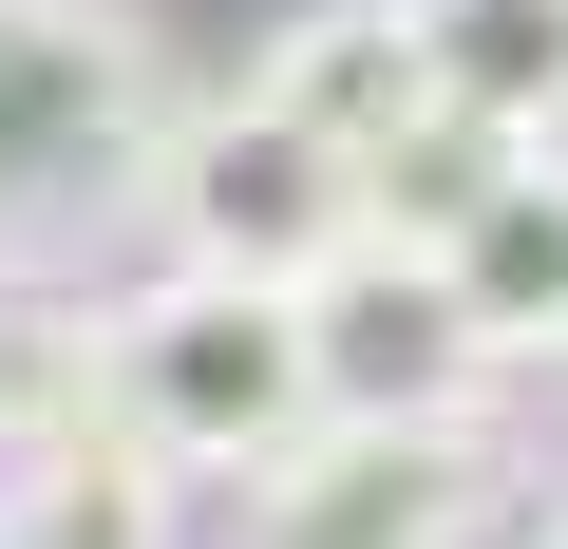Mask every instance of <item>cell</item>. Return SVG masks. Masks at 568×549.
I'll return each mask as SVG.
<instances>
[{
	"label": "cell",
	"instance_id": "4fadbf2b",
	"mask_svg": "<svg viewBox=\"0 0 568 549\" xmlns=\"http://www.w3.org/2000/svg\"><path fill=\"white\" fill-rule=\"evenodd\" d=\"M0 549H20V474H0Z\"/></svg>",
	"mask_w": 568,
	"mask_h": 549
},
{
	"label": "cell",
	"instance_id": "ba28073f",
	"mask_svg": "<svg viewBox=\"0 0 568 549\" xmlns=\"http://www.w3.org/2000/svg\"><path fill=\"white\" fill-rule=\"evenodd\" d=\"M0 474H20V549H171V511H190V474L152 436H114V417L0 455Z\"/></svg>",
	"mask_w": 568,
	"mask_h": 549
},
{
	"label": "cell",
	"instance_id": "3957f363",
	"mask_svg": "<svg viewBox=\"0 0 568 549\" xmlns=\"http://www.w3.org/2000/svg\"><path fill=\"white\" fill-rule=\"evenodd\" d=\"M152 246H171V265H227V285H323L342 246H379V190H361V152H323L304 114L209 95V114L152 152Z\"/></svg>",
	"mask_w": 568,
	"mask_h": 549
},
{
	"label": "cell",
	"instance_id": "30bf717a",
	"mask_svg": "<svg viewBox=\"0 0 568 549\" xmlns=\"http://www.w3.org/2000/svg\"><path fill=\"white\" fill-rule=\"evenodd\" d=\"M77 417H114V304H77V285H0V455H39V436H77Z\"/></svg>",
	"mask_w": 568,
	"mask_h": 549
},
{
	"label": "cell",
	"instance_id": "7a4b0ae2",
	"mask_svg": "<svg viewBox=\"0 0 568 549\" xmlns=\"http://www.w3.org/2000/svg\"><path fill=\"white\" fill-rule=\"evenodd\" d=\"M114 436H152L190 492H246L323 436V342L304 285H227V265H152L114 304Z\"/></svg>",
	"mask_w": 568,
	"mask_h": 549
},
{
	"label": "cell",
	"instance_id": "9c48e42d",
	"mask_svg": "<svg viewBox=\"0 0 568 549\" xmlns=\"http://www.w3.org/2000/svg\"><path fill=\"white\" fill-rule=\"evenodd\" d=\"M417 58H436V114L568 133V0H417Z\"/></svg>",
	"mask_w": 568,
	"mask_h": 549
},
{
	"label": "cell",
	"instance_id": "5b68a950",
	"mask_svg": "<svg viewBox=\"0 0 568 549\" xmlns=\"http://www.w3.org/2000/svg\"><path fill=\"white\" fill-rule=\"evenodd\" d=\"M304 342H323V417H493V379H511L455 304V265L398 246V227L304 285Z\"/></svg>",
	"mask_w": 568,
	"mask_h": 549
},
{
	"label": "cell",
	"instance_id": "52a82bcc",
	"mask_svg": "<svg viewBox=\"0 0 568 549\" xmlns=\"http://www.w3.org/2000/svg\"><path fill=\"white\" fill-rule=\"evenodd\" d=\"M436 265H455V304H474L493 360H568V133H530Z\"/></svg>",
	"mask_w": 568,
	"mask_h": 549
},
{
	"label": "cell",
	"instance_id": "8fae6325",
	"mask_svg": "<svg viewBox=\"0 0 568 549\" xmlns=\"http://www.w3.org/2000/svg\"><path fill=\"white\" fill-rule=\"evenodd\" d=\"M511 152H530V133H493V114H417L361 190H379V227H398V246H455V227H474V190H493Z\"/></svg>",
	"mask_w": 568,
	"mask_h": 549
},
{
	"label": "cell",
	"instance_id": "8992f818",
	"mask_svg": "<svg viewBox=\"0 0 568 549\" xmlns=\"http://www.w3.org/2000/svg\"><path fill=\"white\" fill-rule=\"evenodd\" d=\"M246 95L265 114H304L323 152H398L417 114H436V58H417V0H304V20H284L265 58H246Z\"/></svg>",
	"mask_w": 568,
	"mask_h": 549
},
{
	"label": "cell",
	"instance_id": "7c38bea8",
	"mask_svg": "<svg viewBox=\"0 0 568 549\" xmlns=\"http://www.w3.org/2000/svg\"><path fill=\"white\" fill-rule=\"evenodd\" d=\"M511 549H568V511H530V530H511Z\"/></svg>",
	"mask_w": 568,
	"mask_h": 549
},
{
	"label": "cell",
	"instance_id": "277c9868",
	"mask_svg": "<svg viewBox=\"0 0 568 549\" xmlns=\"http://www.w3.org/2000/svg\"><path fill=\"white\" fill-rule=\"evenodd\" d=\"M246 549H511V436L493 417H323L284 474H246Z\"/></svg>",
	"mask_w": 568,
	"mask_h": 549
},
{
	"label": "cell",
	"instance_id": "6da1fadb",
	"mask_svg": "<svg viewBox=\"0 0 568 549\" xmlns=\"http://www.w3.org/2000/svg\"><path fill=\"white\" fill-rule=\"evenodd\" d=\"M190 133L152 0H0V265L77 227H152V152Z\"/></svg>",
	"mask_w": 568,
	"mask_h": 549
}]
</instances>
